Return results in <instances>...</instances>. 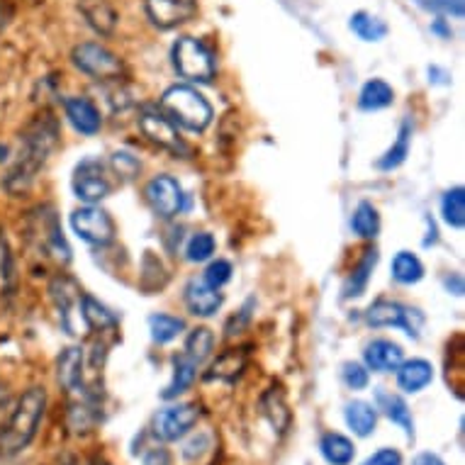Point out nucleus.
<instances>
[{
	"mask_svg": "<svg viewBox=\"0 0 465 465\" xmlns=\"http://www.w3.org/2000/svg\"><path fill=\"white\" fill-rule=\"evenodd\" d=\"M183 329V320L171 317V314H152V317H149V331H152V339L156 343L173 341Z\"/></svg>",
	"mask_w": 465,
	"mask_h": 465,
	"instance_id": "obj_33",
	"label": "nucleus"
},
{
	"mask_svg": "<svg viewBox=\"0 0 465 465\" xmlns=\"http://www.w3.org/2000/svg\"><path fill=\"white\" fill-rule=\"evenodd\" d=\"M56 378L69 395H93L84 385V349H78V346L64 349L56 361Z\"/></svg>",
	"mask_w": 465,
	"mask_h": 465,
	"instance_id": "obj_14",
	"label": "nucleus"
},
{
	"mask_svg": "<svg viewBox=\"0 0 465 465\" xmlns=\"http://www.w3.org/2000/svg\"><path fill=\"white\" fill-rule=\"evenodd\" d=\"M113 191V183L107 178L105 166L98 159L81 161L74 171V193L78 200H84L88 205H95L103 198H107Z\"/></svg>",
	"mask_w": 465,
	"mask_h": 465,
	"instance_id": "obj_9",
	"label": "nucleus"
},
{
	"mask_svg": "<svg viewBox=\"0 0 465 465\" xmlns=\"http://www.w3.org/2000/svg\"><path fill=\"white\" fill-rule=\"evenodd\" d=\"M113 166L114 171L124 178H134L139 173V161L127 152H117L113 156Z\"/></svg>",
	"mask_w": 465,
	"mask_h": 465,
	"instance_id": "obj_40",
	"label": "nucleus"
},
{
	"mask_svg": "<svg viewBox=\"0 0 465 465\" xmlns=\"http://www.w3.org/2000/svg\"><path fill=\"white\" fill-rule=\"evenodd\" d=\"M222 302H224V298H222L220 290L210 288L205 281H193L185 288V305L195 317H213L222 307Z\"/></svg>",
	"mask_w": 465,
	"mask_h": 465,
	"instance_id": "obj_16",
	"label": "nucleus"
},
{
	"mask_svg": "<svg viewBox=\"0 0 465 465\" xmlns=\"http://www.w3.org/2000/svg\"><path fill=\"white\" fill-rule=\"evenodd\" d=\"M229 278H232V263H229V261L217 259V261H213L210 266H207L205 282L210 285V288L220 290L224 282H229Z\"/></svg>",
	"mask_w": 465,
	"mask_h": 465,
	"instance_id": "obj_38",
	"label": "nucleus"
},
{
	"mask_svg": "<svg viewBox=\"0 0 465 465\" xmlns=\"http://www.w3.org/2000/svg\"><path fill=\"white\" fill-rule=\"evenodd\" d=\"M203 450H205V436H198V439H193L191 443H185L183 456L188 460H195V458L203 456Z\"/></svg>",
	"mask_w": 465,
	"mask_h": 465,
	"instance_id": "obj_44",
	"label": "nucleus"
},
{
	"mask_svg": "<svg viewBox=\"0 0 465 465\" xmlns=\"http://www.w3.org/2000/svg\"><path fill=\"white\" fill-rule=\"evenodd\" d=\"M431 381H434V368L429 361L412 359L397 366V385L404 392H421Z\"/></svg>",
	"mask_w": 465,
	"mask_h": 465,
	"instance_id": "obj_18",
	"label": "nucleus"
},
{
	"mask_svg": "<svg viewBox=\"0 0 465 465\" xmlns=\"http://www.w3.org/2000/svg\"><path fill=\"white\" fill-rule=\"evenodd\" d=\"M341 381L346 382V388L366 390L368 381H371V375H368V371L361 366V363H353V361H349V363H343V368H341Z\"/></svg>",
	"mask_w": 465,
	"mask_h": 465,
	"instance_id": "obj_37",
	"label": "nucleus"
},
{
	"mask_svg": "<svg viewBox=\"0 0 465 465\" xmlns=\"http://www.w3.org/2000/svg\"><path fill=\"white\" fill-rule=\"evenodd\" d=\"M375 263H378V252L375 249H368L366 256L361 259V263L356 266L353 275L349 278V282L343 285V298H359L363 295L368 281H371V273H373Z\"/></svg>",
	"mask_w": 465,
	"mask_h": 465,
	"instance_id": "obj_29",
	"label": "nucleus"
},
{
	"mask_svg": "<svg viewBox=\"0 0 465 465\" xmlns=\"http://www.w3.org/2000/svg\"><path fill=\"white\" fill-rule=\"evenodd\" d=\"M349 27H351L353 35L363 39V42H378V39H382L388 35V25L382 23L381 17L368 15V13H356V15H351Z\"/></svg>",
	"mask_w": 465,
	"mask_h": 465,
	"instance_id": "obj_32",
	"label": "nucleus"
},
{
	"mask_svg": "<svg viewBox=\"0 0 465 465\" xmlns=\"http://www.w3.org/2000/svg\"><path fill=\"white\" fill-rule=\"evenodd\" d=\"M198 404H173L153 417V434L159 436L161 441H178L198 424Z\"/></svg>",
	"mask_w": 465,
	"mask_h": 465,
	"instance_id": "obj_11",
	"label": "nucleus"
},
{
	"mask_svg": "<svg viewBox=\"0 0 465 465\" xmlns=\"http://www.w3.org/2000/svg\"><path fill=\"white\" fill-rule=\"evenodd\" d=\"M261 412L266 414V420L271 421V427L278 434H285V429L290 427V410L281 388L273 385V388H268L263 392V397H261Z\"/></svg>",
	"mask_w": 465,
	"mask_h": 465,
	"instance_id": "obj_21",
	"label": "nucleus"
},
{
	"mask_svg": "<svg viewBox=\"0 0 465 465\" xmlns=\"http://www.w3.org/2000/svg\"><path fill=\"white\" fill-rule=\"evenodd\" d=\"M139 130L144 132V137L149 139V142L159 144L161 149H166V152H173L178 153V156H188V153H191L188 144L178 137L176 124L171 123L166 114L159 113V110L144 107L142 114H139Z\"/></svg>",
	"mask_w": 465,
	"mask_h": 465,
	"instance_id": "obj_7",
	"label": "nucleus"
},
{
	"mask_svg": "<svg viewBox=\"0 0 465 465\" xmlns=\"http://www.w3.org/2000/svg\"><path fill=\"white\" fill-rule=\"evenodd\" d=\"M343 420L356 436H371L375 431V424H378V412H375L373 404L353 400V402L346 404Z\"/></svg>",
	"mask_w": 465,
	"mask_h": 465,
	"instance_id": "obj_22",
	"label": "nucleus"
},
{
	"mask_svg": "<svg viewBox=\"0 0 465 465\" xmlns=\"http://www.w3.org/2000/svg\"><path fill=\"white\" fill-rule=\"evenodd\" d=\"M78 8L93 30L100 35H113L114 25H117V13L110 5V0H81Z\"/></svg>",
	"mask_w": 465,
	"mask_h": 465,
	"instance_id": "obj_20",
	"label": "nucleus"
},
{
	"mask_svg": "<svg viewBox=\"0 0 465 465\" xmlns=\"http://www.w3.org/2000/svg\"><path fill=\"white\" fill-rule=\"evenodd\" d=\"M363 359H366V366L375 373H390V371H397V366L402 363L404 353L400 343L390 341V339H375L366 346Z\"/></svg>",
	"mask_w": 465,
	"mask_h": 465,
	"instance_id": "obj_15",
	"label": "nucleus"
},
{
	"mask_svg": "<svg viewBox=\"0 0 465 465\" xmlns=\"http://www.w3.org/2000/svg\"><path fill=\"white\" fill-rule=\"evenodd\" d=\"M144 465H173V460H171V453L166 449L156 446L144 456Z\"/></svg>",
	"mask_w": 465,
	"mask_h": 465,
	"instance_id": "obj_43",
	"label": "nucleus"
},
{
	"mask_svg": "<svg viewBox=\"0 0 465 465\" xmlns=\"http://www.w3.org/2000/svg\"><path fill=\"white\" fill-rule=\"evenodd\" d=\"M64 107H66V117H69V123L74 124L81 134H95V132L100 130L103 117H100L98 107L93 105L88 98H84V95L69 98L66 103H64Z\"/></svg>",
	"mask_w": 465,
	"mask_h": 465,
	"instance_id": "obj_17",
	"label": "nucleus"
},
{
	"mask_svg": "<svg viewBox=\"0 0 465 465\" xmlns=\"http://www.w3.org/2000/svg\"><path fill=\"white\" fill-rule=\"evenodd\" d=\"M410 139H412V124L402 123L400 134H397V142L390 146L388 152L382 153L381 159L375 161V168H381V171H392V168L402 166L404 159H407V153H410Z\"/></svg>",
	"mask_w": 465,
	"mask_h": 465,
	"instance_id": "obj_28",
	"label": "nucleus"
},
{
	"mask_svg": "<svg viewBox=\"0 0 465 465\" xmlns=\"http://www.w3.org/2000/svg\"><path fill=\"white\" fill-rule=\"evenodd\" d=\"M161 113L166 114L173 124H181L191 132H203L213 123V105L207 103L205 95L191 85H171L161 95Z\"/></svg>",
	"mask_w": 465,
	"mask_h": 465,
	"instance_id": "obj_3",
	"label": "nucleus"
},
{
	"mask_svg": "<svg viewBox=\"0 0 465 465\" xmlns=\"http://www.w3.org/2000/svg\"><path fill=\"white\" fill-rule=\"evenodd\" d=\"M361 465H402V453L397 449H381Z\"/></svg>",
	"mask_w": 465,
	"mask_h": 465,
	"instance_id": "obj_42",
	"label": "nucleus"
},
{
	"mask_svg": "<svg viewBox=\"0 0 465 465\" xmlns=\"http://www.w3.org/2000/svg\"><path fill=\"white\" fill-rule=\"evenodd\" d=\"M421 5L443 15L463 17V0H420Z\"/></svg>",
	"mask_w": 465,
	"mask_h": 465,
	"instance_id": "obj_41",
	"label": "nucleus"
},
{
	"mask_svg": "<svg viewBox=\"0 0 465 465\" xmlns=\"http://www.w3.org/2000/svg\"><path fill=\"white\" fill-rule=\"evenodd\" d=\"M246 368V349H227L217 356V361L210 368L207 378H217V381H237L242 371Z\"/></svg>",
	"mask_w": 465,
	"mask_h": 465,
	"instance_id": "obj_25",
	"label": "nucleus"
},
{
	"mask_svg": "<svg viewBox=\"0 0 465 465\" xmlns=\"http://www.w3.org/2000/svg\"><path fill=\"white\" fill-rule=\"evenodd\" d=\"M420 314L417 310L400 305V302H390V300H378L375 305L368 307L366 322L371 327H400L410 336H420V324H414L412 317Z\"/></svg>",
	"mask_w": 465,
	"mask_h": 465,
	"instance_id": "obj_12",
	"label": "nucleus"
},
{
	"mask_svg": "<svg viewBox=\"0 0 465 465\" xmlns=\"http://www.w3.org/2000/svg\"><path fill=\"white\" fill-rule=\"evenodd\" d=\"M8 404H10V390L5 388V385H0V412H3Z\"/></svg>",
	"mask_w": 465,
	"mask_h": 465,
	"instance_id": "obj_47",
	"label": "nucleus"
},
{
	"mask_svg": "<svg viewBox=\"0 0 465 465\" xmlns=\"http://www.w3.org/2000/svg\"><path fill=\"white\" fill-rule=\"evenodd\" d=\"M144 10L159 30H173L195 15V0H144Z\"/></svg>",
	"mask_w": 465,
	"mask_h": 465,
	"instance_id": "obj_13",
	"label": "nucleus"
},
{
	"mask_svg": "<svg viewBox=\"0 0 465 465\" xmlns=\"http://www.w3.org/2000/svg\"><path fill=\"white\" fill-rule=\"evenodd\" d=\"M46 392L42 388L25 390L23 397L17 400L15 410L0 429V453L3 456H17L23 453L37 436V429L45 420Z\"/></svg>",
	"mask_w": 465,
	"mask_h": 465,
	"instance_id": "obj_2",
	"label": "nucleus"
},
{
	"mask_svg": "<svg viewBox=\"0 0 465 465\" xmlns=\"http://www.w3.org/2000/svg\"><path fill=\"white\" fill-rule=\"evenodd\" d=\"M351 227L363 239L378 237V232H381V214H378V210L371 203H361L356 207V213H353Z\"/></svg>",
	"mask_w": 465,
	"mask_h": 465,
	"instance_id": "obj_31",
	"label": "nucleus"
},
{
	"mask_svg": "<svg viewBox=\"0 0 465 465\" xmlns=\"http://www.w3.org/2000/svg\"><path fill=\"white\" fill-rule=\"evenodd\" d=\"M71 227L78 234V239H84L88 244L105 246L114 239L113 217L95 205L81 207V210L71 214Z\"/></svg>",
	"mask_w": 465,
	"mask_h": 465,
	"instance_id": "obj_8",
	"label": "nucleus"
},
{
	"mask_svg": "<svg viewBox=\"0 0 465 465\" xmlns=\"http://www.w3.org/2000/svg\"><path fill=\"white\" fill-rule=\"evenodd\" d=\"M392 100H395V91H392L385 81H381V78H373V81H368V84L361 88L359 105L361 110L373 113V110L390 107L392 105Z\"/></svg>",
	"mask_w": 465,
	"mask_h": 465,
	"instance_id": "obj_26",
	"label": "nucleus"
},
{
	"mask_svg": "<svg viewBox=\"0 0 465 465\" xmlns=\"http://www.w3.org/2000/svg\"><path fill=\"white\" fill-rule=\"evenodd\" d=\"M81 317L84 324L93 331H105V329H117V320L113 312H107L105 305H100L98 300L91 295H84L81 300Z\"/></svg>",
	"mask_w": 465,
	"mask_h": 465,
	"instance_id": "obj_27",
	"label": "nucleus"
},
{
	"mask_svg": "<svg viewBox=\"0 0 465 465\" xmlns=\"http://www.w3.org/2000/svg\"><path fill=\"white\" fill-rule=\"evenodd\" d=\"M171 59H173L178 74L188 81L207 84V81H213L214 71H217L213 52L195 37L178 39L173 45V52H171Z\"/></svg>",
	"mask_w": 465,
	"mask_h": 465,
	"instance_id": "obj_4",
	"label": "nucleus"
},
{
	"mask_svg": "<svg viewBox=\"0 0 465 465\" xmlns=\"http://www.w3.org/2000/svg\"><path fill=\"white\" fill-rule=\"evenodd\" d=\"M441 214L446 224L460 229L465 224V191L458 185V188H450L441 200Z\"/></svg>",
	"mask_w": 465,
	"mask_h": 465,
	"instance_id": "obj_34",
	"label": "nucleus"
},
{
	"mask_svg": "<svg viewBox=\"0 0 465 465\" xmlns=\"http://www.w3.org/2000/svg\"><path fill=\"white\" fill-rule=\"evenodd\" d=\"M392 278L402 285H414L424 278V266L421 261L410 252H400L392 259Z\"/></svg>",
	"mask_w": 465,
	"mask_h": 465,
	"instance_id": "obj_30",
	"label": "nucleus"
},
{
	"mask_svg": "<svg viewBox=\"0 0 465 465\" xmlns=\"http://www.w3.org/2000/svg\"><path fill=\"white\" fill-rule=\"evenodd\" d=\"M49 292H52L54 305H56V310H59L62 327L66 329V334H81L78 327L84 324V317H81V300H84V290L78 288L76 281L69 278V275H56V278L52 281V285H49Z\"/></svg>",
	"mask_w": 465,
	"mask_h": 465,
	"instance_id": "obj_6",
	"label": "nucleus"
},
{
	"mask_svg": "<svg viewBox=\"0 0 465 465\" xmlns=\"http://www.w3.org/2000/svg\"><path fill=\"white\" fill-rule=\"evenodd\" d=\"M213 346H214L213 331L205 327H200V329H195L191 336H188L183 353H188V356H191V359L200 366V363H203V361H205L207 356L213 353Z\"/></svg>",
	"mask_w": 465,
	"mask_h": 465,
	"instance_id": "obj_35",
	"label": "nucleus"
},
{
	"mask_svg": "<svg viewBox=\"0 0 465 465\" xmlns=\"http://www.w3.org/2000/svg\"><path fill=\"white\" fill-rule=\"evenodd\" d=\"M144 198L153 213L159 214V217H163V220L176 217V214L185 207L183 188L178 185L176 178L171 176L152 178L144 188Z\"/></svg>",
	"mask_w": 465,
	"mask_h": 465,
	"instance_id": "obj_10",
	"label": "nucleus"
},
{
	"mask_svg": "<svg viewBox=\"0 0 465 465\" xmlns=\"http://www.w3.org/2000/svg\"><path fill=\"white\" fill-rule=\"evenodd\" d=\"M91 465H107V463H105V460H93Z\"/></svg>",
	"mask_w": 465,
	"mask_h": 465,
	"instance_id": "obj_48",
	"label": "nucleus"
},
{
	"mask_svg": "<svg viewBox=\"0 0 465 465\" xmlns=\"http://www.w3.org/2000/svg\"><path fill=\"white\" fill-rule=\"evenodd\" d=\"M195 375H198V363L188 353L173 356V378L168 382V388L161 392V397L163 400H173V397L188 392L193 382H195Z\"/></svg>",
	"mask_w": 465,
	"mask_h": 465,
	"instance_id": "obj_19",
	"label": "nucleus"
},
{
	"mask_svg": "<svg viewBox=\"0 0 465 465\" xmlns=\"http://www.w3.org/2000/svg\"><path fill=\"white\" fill-rule=\"evenodd\" d=\"M375 400H378V407L385 412V417H388L390 421L400 424L407 436H414L412 414H410V407H407V402H404L402 397L392 395V392H385V390L381 388L375 392Z\"/></svg>",
	"mask_w": 465,
	"mask_h": 465,
	"instance_id": "obj_23",
	"label": "nucleus"
},
{
	"mask_svg": "<svg viewBox=\"0 0 465 465\" xmlns=\"http://www.w3.org/2000/svg\"><path fill=\"white\" fill-rule=\"evenodd\" d=\"M412 465H446L441 458L436 456V453H420V456L414 458Z\"/></svg>",
	"mask_w": 465,
	"mask_h": 465,
	"instance_id": "obj_45",
	"label": "nucleus"
},
{
	"mask_svg": "<svg viewBox=\"0 0 465 465\" xmlns=\"http://www.w3.org/2000/svg\"><path fill=\"white\" fill-rule=\"evenodd\" d=\"M320 450L329 465H349L356 456V446H353L351 439L336 434V431H329V434L322 436Z\"/></svg>",
	"mask_w": 465,
	"mask_h": 465,
	"instance_id": "obj_24",
	"label": "nucleus"
},
{
	"mask_svg": "<svg viewBox=\"0 0 465 465\" xmlns=\"http://www.w3.org/2000/svg\"><path fill=\"white\" fill-rule=\"evenodd\" d=\"M71 62H74L78 71H84L85 76L98 78V81L120 78L124 71L123 62L110 49H105L103 45H95V42L78 45L74 54H71Z\"/></svg>",
	"mask_w": 465,
	"mask_h": 465,
	"instance_id": "obj_5",
	"label": "nucleus"
},
{
	"mask_svg": "<svg viewBox=\"0 0 465 465\" xmlns=\"http://www.w3.org/2000/svg\"><path fill=\"white\" fill-rule=\"evenodd\" d=\"M214 246H217V244H214L213 234H207V232H200V234H195V237L188 242V246H185L188 261H193V263L207 261L214 253Z\"/></svg>",
	"mask_w": 465,
	"mask_h": 465,
	"instance_id": "obj_36",
	"label": "nucleus"
},
{
	"mask_svg": "<svg viewBox=\"0 0 465 465\" xmlns=\"http://www.w3.org/2000/svg\"><path fill=\"white\" fill-rule=\"evenodd\" d=\"M56 142H59V124H56V120H54L52 114H39L37 120L25 130L15 163H13L8 176H5L8 193L17 195V193H25L35 183L39 168L46 163Z\"/></svg>",
	"mask_w": 465,
	"mask_h": 465,
	"instance_id": "obj_1",
	"label": "nucleus"
},
{
	"mask_svg": "<svg viewBox=\"0 0 465 465\" xmlns=\"http://www.w3.org/2000/svg\"><path fill=\"white\" fill-rule=\"evenodd\" d=\"M10 17H13V13H10L8 0H0V32H3V30H5V27H8Z\"/></svg>",
	"mask_w": 465,
	"mask_h": 465,
	"instance_id": "obj_46",
	"label": "nucleus"
},
{
	"mask_svg": "<svg viewBox=\"0 0 465 465\" xmlns=\"http://www.w3.org/2000/svg\"><path fill=\"white\" fill-rule=\"evenodd\" d=\"M15 281V268H13V256L5 244V239L0 237V290H8Z\"/></svg>",
	"mask_w": 465,
	"mask_h": 465,
	"instance_id": "obj_39",
	"label": "nucleus"
}]
</instances>
